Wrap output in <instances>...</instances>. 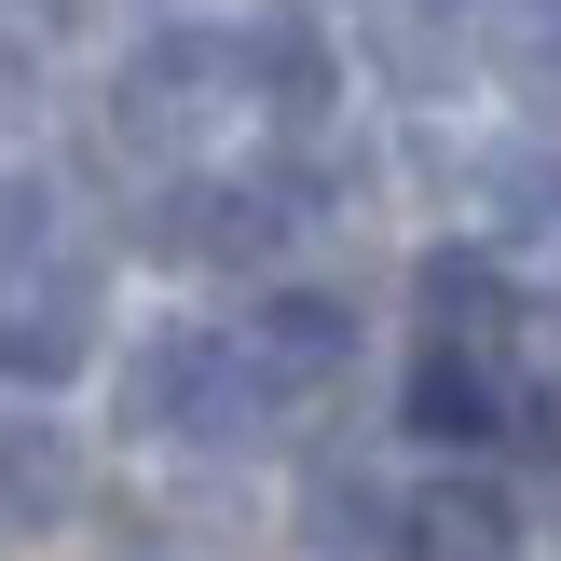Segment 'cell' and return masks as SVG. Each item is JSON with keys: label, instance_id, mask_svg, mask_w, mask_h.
I'll return each mask as SVG.
<instances>
[{"label": "cell", "instance_id": "cell-9", "mask_svg": "<svg viewBox=\"0 0 561 561\" xmlns=\"http://www.w3.org/2000/svg\"><path fill=\"white\" fill-rule=\"evenodd\" d=\"M493 233H507V261L561 274V151H507L493 164Z\"/></svg>", "mask_w": 561, "mask_h": 561}, {"label": "cell", "instance_id": "cell-11", "mask_svg": "<svg viewBox=\"0 0 561 561\" xmlns=\"http://www.w3.org/2000/svg\"><path fill=\"white\" fill-rule=\"evenodd\" d=\"M247 82H261V96L288 110V124H316V110H329V42H316L301 14H274L261 42H247Z\"/></svg>", "mask_w": 561, "mask_h": 561}, {"label": "cell", "instance_id": "cell-7", "mask_svg": "<svg viewBox=\"0 0 561 561\" xmlns=\"http://www.w3.org/2000/svg\"><path fill=\"white\" fill-rule=\"evenodd\" d=\"M411 288H425V329H438V343H507V316H520V274L493 261V247H438Z\"/></svg>", "mask_w": 561, "mask_h": 561}, {"label": "cell", "instance_id": "cell-10", "mask_svg": "<svg viewBox=\"0 0 561 561\" xmlns=\"http://www.w3.org/2000/svg\"><path fill=\"white\" fill-rule=\"evenodd\" d=\"M69 493H82L69 438H55V425H0V520H14V535H42V520H69Z\"/></svg>", "mask_w": 561, "mask_h": 561}, {"label": "cell", "instance_id": "cell-5", "mask_svg": "<svg viewBox=\"0 0 561 561\" xmlns=\"http://www.w3.org/2000/svg\"><path fill=\"white\" fill-rule=\"evenodd\" d=\"M82 343H96V288H82V274H55V288L0 301V383H69Z\"/></svg>", "mask_w": 561, "mask_h": 561}, {"label": "cell", "instance_id": "cell-4", "mask_svg": "<svg viewBox=\"0 0 561 561\" xmlns=\"http://www.w3.org/2000/svg\"><path fill=\"white\" fill-rule=\"evenodd\" d=\"M247 356H261V370L288 383V398H316V383L356 356V316H343L329 288H274L261 316H247Z\"/></svg>", "mask_w": 561, "mask_h": 561}, {"label": "cell", "instance_id": "cell-8", "mask_svg": "<svg viewBox=\"0 0 561 561\" xmlns=\"http://www.w3.org/2000/svg\"><path fill=\"white\" fill-rule=\"evenodd\" d=\"M398 507H411V493H383V480H356V466H329V480L301 493V535H316L329 561H398Z\"/></svg>", "mask_w": 561, "mask_h": 561}, {"label": "cell", "instance_id": "cell-2", "mask_svg": "<svg viewBox=\"0 0 561 561\" xmlns=\"http://www.w3.org/2000/svg\"><path fill=\"white\" fill-rule=\"evenodd\" d=\"M233 82H247V42L164 27V42H137V69H124V96H110V110H124V137H137V151H179V137L206 124Z\"/></svg>", "mask_w": 561, "mask_h": 561}, {"label": "cell", "instance_id": "cell-13", "mask_svg": "<svg viewBox=\"0 0 561 561\" xmlns=\"http://www.w3.org/2000/svg\"><path fill=\"white\" fill-rule=\"evenodd\" d=\"M507 453L561 466V383H548V370H535V383H507Z\"/></svg>", "mask_w": 561, "mask_h": 561}, {"label": "cell", "instance_id": "cell-1", "mask_svg": "<svg viewBox=\"0 0 561 561\" xmlns=\"http://www.w3.org/2000/svg\"><path fill=\"white\" fill-rule=\"evenodd\" d=\"M274 411H288V383L247 356V329H151L137 370H124V425H151V438L233 453V438H261Z\"/></svg>", "mask_w": 561, "mask_h": 561}, {"label": "cell", "instance_id": "cell-12", "mask_svg": "<svg viewBox=\"0 0 561 561\" xmlns=\"http://www.w3.org/2000/svg\"><path fill=\"white\" fill-rule=\"evenodd\" d=\"M42 233H55V192L42 179H0V274H42Z\"/></svg>", "mask_w": 561, "mask_h": 561}, {"label": "cell", "instance_id": "cell-6", "mask_svg": "<svg viewBox=\"0 0 561 561\" xmlns=\"http://www.w3.org/2000/svg\"><path fill=\"white\" fill-rule=\"evenodd\" d=\"M507 548H520V520L493 480H438L398 507V561H507Z\"/></svg>", "mask_w": 561, "mask_h": 561}, {"label": "cell", "instance_id": "cell-3", "mask_svg": "<svg viewBox=\"0 0 561 561\" xmlns=\"http://www.w3.org/2000/svg\"><path fill=\"white\" fill-rule=\"evenodd\" d=\"M398 411H411V438H453V453H466V438H507V356H493V343H438V329H425Z\"/></svg>", "mask_w": 561, "mask_h": 561}]
</instances>
